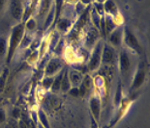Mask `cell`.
Instances as JSON below:
<instances>
[{"mask_svg":"<svg viewBox=\"0 0 150 128\" xmlns=\"http://www.w3.org/2000/svg\"><path fill=\"white\" fill-rule=\"evenodd\" d=\"M136 57L134 53H132L125 47H121L118 51L117 56V66L120 73L121 80L124 86H128L131 83V79L137 69L138 64L136 63Z\"/></svg>","mask_w":150,"mask_h":128,"instance_id":"6da1fadb","label":"cell"},{"mask_svg":"<svg viewBox=\"0 0 150 128\" xmlns=\"http://www.w3.org/2000/svg\"><path fill=\"white\" fill-rule=\"evenodd\" d=\"M25 34V28L23 22H18L12 27L10 31V35L8 37V51L6 56V63L10 64L12 60L14 59V56L17 50L20 47L21 40Z\"/></svg>","mask_w":150,"mask_h":128,"instance_id":"7a4b0ae2","label":"cell"},{"mask_svg":"<svg viewBox=\"0 0 150 128\" xmlns=\"http://www.w3.org/2000/svg\"><path fill=\"white\" fill-rule=\"evenodd\" d=\"M104 43L105 41L103 39H100L94 44V46L90 49V51H89L87 64H86L88 72L97 71L102 66L101 60H102V51H103Z\"/></svg>","mask_w":150,"mask_h":128,"instance_id":"3957f363","label":"cell"},{"mask_svg":"<svg viewBox=\"0 0 150 128\" xmlns=\"http://www.w3.org/2000/svg\"><path fill=\"white\" fill-rule=\"evenodd\" d=\"M122 47H125L135 55L139 56L142 53V48L138 38L129 26H123V40Z\"/></svg>","mask_w":150,"mask_h":128,"instance_id":"277c9868","label":"cell"},{"mask_svg":"<svg viewBox=\"0 0 150 128\" xmlns=\"http://www.w3.org/2000/svg\"><path fill=\"white\" fill-rule=\"evenodd\" d=\"M146 69L144 62L138 64L137 69L133 74V77L131 79V83L129 85V91L131 92H138V90L142 88V86L145 83L146 80Z\"/></svg>","mask_w":150,"mask_h":128,"instance_id":"5b68a950","label":"cell"},{"mask_svg":"<svg viewBox=\"0 0 150 128\" xmlns=\"http://www.w3.org/2000/svg\"><path fill=\"white\" fill-rule=\"evenodd\" d=\"M118 50L113 48L107 43H104L103 51H102L101 66H112L117 63Z\"/></svg>","mask_w":150,"mask_h":128,"instance_id":"8992f818","label":"cell"},{"mask_svg":"<svg viewBox=\"0 0 150 128\" xmlns=\"http://www.w3.org/2000/svg\"><path fill=\"white\" fill-rule=\"evenodd\" d=\"M63 69H65L64 63L58 56H52L47 60L44 68V75L45 76H55L59 73Z\"/></svg>","mask_w":150,"mask_h":128,"instance_id":"52a82bcc","label":"cell"},{"mask_svg":"<svg viewBox=\"0 0 150 128\" xmlns=\"http://www.w3.org/2000/svg\"><path fill=\"white\" fill-rule=\"evenodd\" d=\"M8 8L13 20L17 23L21 22L24 13V5L21 2V0H10Z\"/></svg>","mask_w":150,"mask_h":128,"instance_id":"ba28073f","label":"cell"},{"mask_svg":"<svg viewBox=\"0 0 150 128\" xmlns=\"http://www.w3.org/2000/svg\"><path fill=\"white\" fill-rule=\"evenodd\" d=\"M108 44L112 46L116 50H119L122 47V40H123V25L117 26L110 35L106 37Z\"/></svg>","mask_w":150,"mask_h":128,"instance_id":"9c48e42d","label":"cell"},{"mask_svg":"<svg viewBox=\"0 0 150 128\" xmlns=\"http://www.w3.org/2000/svg\"><path fill=\"white\" fill-rule=\"evenodd\" d=\"M74 17L61 15L54 25V30H56L60 35L68 34L74 26Z\"/></svg>","mask_w":150,"mask_h":128,"instance_id":"30bf717a","label":"cell"},{"mask_svg":"<svg viewBox=\"0 0 150 128\" xmlns=\"http://www.w3.org/2000/svg\"><path fill=\"white\" fill-rule=\"evenodd\" d=\"M89 110L90 115L95 120L99 123L101 120V112H102V102L101 97L99 94H92L89 98Z\"/></svg>","mask_w":150,"mask_h":128,"instance_id":"8fae6325","label":"cell"},{"mask_svg":"<svg viewBox=\"0 0 150 128\" xmlns=\"http://www.w3.org/2000/svg\"><path fill=\"white\" fill-rule=\"evenodd\" d=\"M103 5H104L105 15H108L113 17L116 20V21L118 22V24L122 25L123 24V17H121L119 10H118V8H117L116 3L114 2L113 0H106V1L103 3Z\"/></svg>","mask_w":150,"mask_h":128,"instance_id":"7c38bea8","label":"cell"},{"mask_svg":"<svg viewBox=\"0 0 150 128\" xmlns=\"http://www.w3.org/2000/svg\"><path fill=\"white\" fill-rule=\"evenodd\" d=\"M53 6V0H39L38 7L36 8L37 14H36V20L42 21V24L44 22L45 17L47 15V13L52 9Z\"/></svg>","mask_w":150,"mask_h":128,"instance_id":"4fadbf2b","label":"cell"},{"mask_svg":"<svg viewBox=\"0 0 150 128\" xmlns=\"http://www.w3.org/2000/svg\"><path fill=\"white\" fill-rule=\"evenodd\" d=\"M100 32H99L93 25L90 29L88 30V32L85 35L84 38V47L88 51H90V49L94 46V44L101 39L100 38Z\"/></svg>","mask_w":150,"mask_h":128,"instance_id":"5bb4252c","label":"cell"},{"mask_svg":"<svg viewBox=\"0 0 150 128\" xmlns=\"http://www.w3.org/2000/svg\"><path fill=\"white\" fill-rule=\"evenodd\" d=\"M54 20H55V8H54V4L47 13V15L45 17L44 22L42 24V30L43 32H47L49 29H52L54 26Z\"/></svg>","mask_w":150,"mask_h":128,"instance_id":"9a60e30c","label":"cell"},{"mask_svg":"<svg viewBox=\"0 0 150 128\" xmlns=\"http://www.w3.org/2000/svg\"><path fill=\"white\" fill-rule=\"evenodd\" d=\"M68 76L72 87L79 88L81 86L82 79H83V74L81 72H79V70H76L75 69H68Z\"/></svg>","mask_w":150,"mask_h":128,"instance_id":"2e32d148","label":"cell"},{"mask_svg":"<svg viewBox=\"0 0 150 128\" xmlns=\"http://www.w3.org/2000/svg\"><path fill=\"white\" fill-rule=\"evenodd\" d=\"M104 25H105V35H106V37L108 35H110L117 26H120L115 18L108 15H104Z\"/></svg>","mask_w":150,"mask_h":128,"instance_id":"e0dca14e","label":"cell"},{"mask_svg":"<svg viewBox=\"0 0 150 128\" xmlns=\"http://www.w3.org/2000/svg\"><path fill=\"white\" fill-rule=\"evenodd\" d=\"M9 75H10V69L7 66H4V69H3L1 74H0V94H2L5 92Z\"/></svg>","mask_w":150,"mask_h":128,"instance_id":"ac0fdd59","label":"cell"},{"mask_svg":"<svg viewBox=\"0 0 150 128\" xmlns=\"http://www.w3.org/2000/svg\"><path fill=\"white\" fill-rule=\"evenodd\" d=\"M65 69H66V68L63 69L61 71H60L59 73H57V74L54 76L52 86V88H50V90L52 92H54V94L60 92V85H61V80H62V77H63V74H64Z\"/></svg>","mask_w":150,"mask_h":128,"instance_id":"d6986e66","label":"cell"},{"mask_svg":"<svg viewBox=\"0 0 150 128\" xmlns=\"http://www.w3.org/2000/svg\"><path fill=\"white\" fill-rule=\"evenodd\" d=\"M35 39L34 37V33H28V32H25L23 38L21 40V43L20 44V47L18 49H26L29 48V47L32 45V43Z\"/></svg>","mask_w":150,"mask_h":128,"instance_id":"ffe728a7","label":"cell"},{"mask_svg":"<svg viewBox=\"0 0 150 128\" xmlns=\"http://www.w3.org/2000/svg\"><path fill=\"white\" fill-rule=\"evenodd\" d=\"M37 113V118H38V123L40 125H42L44 128H50V124L49 121V118H47V114L45 113L43 109L39 108L36 111Z\"/></svg>","mask_w":150,"mask_h":128,"instance_id":"44dd1931","label":"cell"},{"mask_svg":"<svg viewBox=\"0 0 150 128\" xmlns=\"http://www.w3.org/2000/svg\"><path fill=\"white\" fill-rule=\"evenodd\" d=\"M72 88L71 82H70L69 76H68V69H65L64 74L61 80V85H60V92L63 94H68V92L70 91V89Z\"/></svg>","mask_w":150,"mask_h":128,"instance_id":"7402d4cb","label":"cell"},{"mask_svg":"<svg viewBox=\"0 0 150 128\" xmlns=\"http://www.w3.org/2000/svg\"><path fill=\"white\" fill-rule=\"evenodd\" d=\"M122 102H123V87L122 84L119 82L116 87V91L114 92L113 104L115 107H119Z\"/></svg>","mask_w":150,"mask_h":128,"instance_id":"603a6c76","label":"cell"},{"mask_svg":"<svg viewBox=\"0 0 150 128\" xmlns=\"http://www.w3.org/2000/svg\"><path fill=\"white\" fill-rule=\"evenodd\" d=\"M8 51V38L0 35V61L6 59Z\"/></svg>","mask_w":150,"mask_h":128,"instance_id":"cb8c5ba5","label":"cell"},{"mask_svg":"<svg viewBox=\"0 0 150 128\" xmlns=\"http://www.w3.org/2000/svg\"><path fill=\"white\" fill-rule=\"evenodd\" d=\"M23 23H24L25 32H28V33H34V32L36 31L37 26H38V22L34 17H29L26 21H24Z\"/></svg>","mask_w":150,"mask_h":128,"instance_id":"d4e9b609","label":"cell"},{"mask_svg":"<svg viewBox=\"0 0 150 128\" xmlns=\"http://www.w3.org/2000/svg\"><path fill=\"white\" fill-rule=\"evenodd\" d=\"M53 78H54V76H45L44 75L42 80H41V84H42L43 89H45L46 91H50L52 86Z\"/></svg>","mask_w":150,"mask_h":128,"instance_id":"484cf974","label":"cell"},{"mask_svg":"<svg viewBox=\"0 0 150 128\" xmlns=\"http://www.w3.org/2000/svg\"><path fill=\"white\" fill-rule=\"evenodd\" d=\"M92 7L95 11H96L97 14L100 15V17H104L105 15V12H104V5L102 3H97V2H93L92 3Z\"/></svg>","mask_w":150,"mask_h":128,"instance_id":"4316f807","label":"cell"},{"mask_svg":"<svg viewBox=\"0 0 150 128\" xmlns=\"http://www.w3.org/2000/svg\"><path fill=\"white\" fill-rule=\"evenodd\" d=\"M39 50L36 49V50H33L32 52H31V54L29 56H28V62H29L30 64H36L38 61H39Z\"/></svg>","mask_w":150,"mask_h":128,"instance_id":"83f0119b","label":"cell"},{"mask_svg":"<svg viewBox=\"0 0 150 128\" xmlns=\"http://www.w3.org/2000/svg\"><path fill=\"white\" fill-rule=\"evenodd\" d=\"M6 120H7V110L1 104L0 105V124L4 123Z\"/></svg>","mask_w":150,"mask_h":128,"instance_id":"f1b7e54d","label":"cell"},{"mask_svg":"<svg viewBox=\"0 0 150 128\" xmlns=\"http://www.w3.org/2000/svg\"><path fill=\"white\" fill-rule=\"evenodd\" d=\"M68 94L70 95H72L73 97H79V90L76 87H72L70 89V91L68 92Z\"/></svg>","mask_w":150,"mask_h":128,"instance_id":"f546056e","label":"cell"},{"mask_svg":"<svg viewBox=\"0 0 150 128\" xmlns=\"http://www.w3.org/2000/svg\"><path fill=\"white\" fill-rule=\"evenodd\" d=\"M90 128H99V123L90 115Z\"/></svg>","mask_w":150,"mask_h":128,"instance_id":"4dcf8cb0","label":"cell"},{"mask_svg":"<svg viewBox=\"0 0 150 128\" xmlns=\"http://www.w3.org/2000/svg\"><path fill=\"white\" fill-rule=\"evenodd\" d=\"M18 128H27L26 121H25V118H21V120H18Z\"/></svg>","mask_w":150,"mask_h":128,"instance_id":"1f68e13d","label":"cell"},{"mask_svg":"<svg viewBox=\"0 0 150 128\" xmlns=\"http://www.w3.org/2000/svg\"><path fill=\"white\" fill-rule=\"evenodd\" d=\"M6 3H7L6 0H0V14H2L4 12L6 8Z\"/></svg>","mask_w":150,"mask_h":128,"instance_id":"d6a6232c","label":"cell"},{"mask_svg":"<svg viewBox=\"0 0 150 128\" xmlns=\"http://www.w3.org/2000/svg\"><path fill=\"white\" fill-rule=\"evenodd\" d=\"M79 0H64V4L70 5V6H75Z\"/></svg>","mask_w":150,"mask_h":128,"instance_id":"836d02e7","label":"cell"},{"mask_svg":"<svg viewBox=\"0 0 150 128\" xmlns=\"http://www.w3.org/2000/svg\"><path fill=\"white\" fill-rule=\"evenodd\" d=\"M79 2H81V4H83L84 6H89L94 2V0H79Z\"/></svg>","mask_w":150,"mask_h":128,"instance_id":"e575fe53","label":"cell"},{"mask_svg":"<svg viewBox=\"0 0 150 128\" xmlns=\"http://www.w3.org/2000/svg\"><path fill=\"white\" fill-rule=\"evenodd\" d=\"M106 1V0H94V2H97V3H102V4H103V3Z\"/></svg>","mask_w":150,"mask_h":128,"instance_id":"d590c367","label":"cell"},{"mask_svg":"<svg viewBox=\"0 0 150 128\" xmlns=\"http://www.w3.org/2000/svg\"><path fill=\"white\" fill-rule=\"evenodd\" d=\"M3 69H4V66L0 65V74H1V72H2V70H3Z\"/></svg>","mask_w":150,"mask_h":128,"instance_id":"8d00e7d4","label":"cell"},{"mask_svg":"<svg viewBox=\"0 0 150 128\" xmlns=\"http://www.w3.org/2000/svg\"><path fill=\"white\" fill-rule=\"evenodd\" d=\"M3 100H4V98H3V97H0V105H1V104H2V102H3Z\"/></svg>","mask_w":150,"mask_h":128,"instance_id":"74e56055","label":"cell"},{"mask_svg":"<svg viewBox=\"0 0 150 128\" xmlns=\"http://www.w3.org/2000/svg\"><path fill=\"white\" fill-rule=\"evenodd\" d=\"M37 128H44V127H43L42 125H40L39 123H38V124H37Z\"/></svg>","mask_w":150,"mask_h":128,"instance_id":"f35d334b","label":"cell"}]
</instances>
